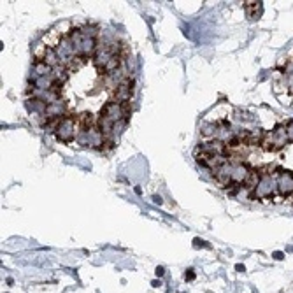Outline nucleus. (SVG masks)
<instances>
[{"label":"nucleus","instance_id":"7ed1b4c3","mask_svg":"<svg viewBox=\"0 0 293 293\" xmlns=\"http://www.w3.org/2000/svg\"><path fill=\"white\" fill-rule=\"evenodd\" d=\"M286 125V134H288V139H290V144H293V120H290Z\"/></svg>","mask_w":293,"mask_h":293},{"label":"nucleus","instance_id":"423d86ee","mask_svg":"<svg viewBox=\"0 0 293 293\" xmlns=\"http://www.w3.org/2000/svg\"><path fill=\"white\" fill-rule=\"evenodd\" d=\"M235 269H237L239 272H242V270H244V265H237V267H235Z\"/></svg>","mask_w":293,"mask_h":293},{"label":"nucleus","instance_id":"f257e3e1","mask_svg":"<svg viewBox=\"0 0 293 293\" xmlns=\"http://www.w3.org/2000/svg\"><path fill=\"white\" fill-rule=\"evenodd\" d=\"M277 174V195L283 197L284 200L293 197V170L290 169H276Z\"/></svg>","mask_w":293,"mask_h":293},{"label":"nucleus","instance_id":"39448f33","mask_svg":"<svg viewBox=\"0 0 293 293\" xmlns=\"http://www.w3.org/2000/svg\"><path fill=\"white\" fill-rule=\"evenodd\" d=\"M156 276H163V269H162V267H158V269H156Z\"/></svg>","mask_w":293,"mask_h":293},{"label":"nucleus","instance_id":"f03ea898","mask_svg":"<svg viewBox=\"0 0 293 293\" xmlns=\"http://www.w3.org/2000/svg\"><path fill=\"white\" fill-rule=\"evenodd\" d=\"M244 9H246V14L251 20H258L263 7H262V2H244Z\"/></svg>","mask_w":293,"mask_h":293},{"label":"nucleus","instance_id":"20e7f679","mask_svg":"<svg viewBox=\"0 0 293 293\" xmlns=\"http://www.w3.org/2000/svg\"><path fill=\"white\" fill-rule=\"evenodd\" d=\"M184 277H186V279H193V277H195V274H193V272H191V270H190V272H188V274H184Z\"/></svg>","mask_w":293,"mask_h":293}]
</instances>
